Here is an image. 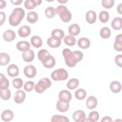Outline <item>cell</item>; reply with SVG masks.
Here are the masks:
<instances>
[{"instance_id":"1","label":"cell","mask_w":122,"mask_h":122,"mask_svg":"<svg viewBox=\"0 0 122 122\" xmlns=\"http://www.w3.org/2000/svg\"><path fill=\"white\" fill-rule=\"evenodd\" d=\"M62 55L65 59L66 64L69 67H73L83 58L82 52L79 51H71L69 49L66 48L62 51Z\"/></svg>"},{"instance_id":"2","label":"cell","mask_w":122,"mask_h":122,"mask_svg":"<svg viewBox=\"0 0 122 122\" xmlns=\"http://www.w3.org/2000/svg\"><path fill=\"white\" fill-rule=\"evenodd\" d=\"M38 56L39 60L45 68L50 69L55 66V59L47 50L45 49L41 50L38 52Z\"/></svg>"},{"instance_id":"3","label":"cell","mask_w":122,"mask_h":122,"mask_svg":"<svg viewBox=\"0 0 122 122\" xmlns=\"http://www.w3.org/2000/svg\"><path fill=\"white\" fill-rule=\"evenodd\" d=\"M25 11L21 8H15L9 16V21L10 25L12 26H18L24 18Z\"/></svg>"},{"instance_id":"4","label":"cell","mask_w":122,"mask_h":122,"mask_svg":"<svg viewBox=\"0 0 122 122\" xmlns=\"http://www.w3.org/2000/svg\"><path fill=\"white\" fill-rule=\"evenodd\" d=\"M56 13H57L61 19L64 22H68L71 19V13L64 5H59L55 9Z\"/></svg>"},{"instance_id":"5","label":"cell","mask_w":122,"mask_h":122,"mask_svg":"<svg viewBox=\"0 0 122 122\" xmlns=\"http://www.w3.org/2000/svg\"><path fill=\"white\" fill-rule=\"evenodd\" d=\"M51 85V82L47 78H43L39 80L35 86L34 89L36 92L38 93H43L46 89Z\"/></svg>"},{"instance_id":"6","label":"cell","mask_w":122,"mask_h":122,"mask_svg":"<svg viewBox=\"0 0 122 122\" xmlns=\"http://www.w3.org/2000/svg\"><path fill=\"white\" fill-rule=\"evenodd\" d=\"M51 78L54 81H64L68 77V73L63 68H60L54 71L51 74Z\"/></svg>"},{"instance_id":"7","label":"cell","mask_w":122,"mask_h":122,"mask_svg":"<svg viewBox=\"0 0 122 122\" xmlns=\"http://www.w3.org/2000/svg\"><path fill=\"white\" fill-rule=\"evenodd\" d=\"M24 73L27 77L33 78L36 75V69L35 67L32 65H27L25 66L24 69Z\"/></svg>"},{"instance_id":"8","label":"cell","mask_w":122,"mask_h":122,"mask_svg":"<svg viewBox=\"0 0 122 122\" xmlns=\"http://www.w3.org/2000/svg\"><path fill=\"white\" fill-rule=\"evenodd\" d=\"M26 98V94L24 91L19 90L16 91L14 95V102L17 104H20L23 102Z\"/></svg>"},{"instance_id":"9","label":"cell","mask_w":122,"mask_h":122,"mask_svg":"<svg viewBox=\"0 0 122 122\" xmlns=\"http://www.w3.org/2000/svg\"><path fill=\"white\" fill-rule=\"evenodd\" d=\"M56 108L60 112H67L69 109V102L59 100L56 103Z\"/></svg>"},{"instance_id":"10","label":"cell","mask_w":122,"mask_h":122,"mask_svg":"<svg viewBox=\"0 0 122 122\" xmlns=\"http://www.w3.org/2000/svg\"><path fill=\"white\" fill-rule=\"evenodd\" d=\"M72 117L76 122H83L86 120L85 113L82 110H77L74 112Z\"/></svg>"},{"instance_id":"11","label":"cell","mask_w":122,"mask_h":122,"mask_svg":"<svg viewBox=\"0 0 122 122\" xmlns=\"http://www.w3.org/2000/svg\"><path fill=\"white\" fill-rule=\"evenodd\" d=\"M59 100L66 102H70L72 96L71 93L68 90H63L61 91L59 93Z\"/></svg>"},{"instance_id":"12","label":"cell","mask_w":122,"mask_h":122,"mask_svg":"<svg viewBox=\"0 0 122 122\" xmlns=\"http://www.w3.org/2000/svg\"><path fill=\"white\" fill-rule=\"evenodd\" d=\"M41 0H26L24 2V6L28 10H32L36 6L41 5Z\"/></svg>"},{"instance_id":"13","label":"cell","mask_w":122,"mask_h":122,"mask_svg":"<svg viewBox=\"0 0 122 122\" xmlns=\"http://www.w3.org/2000/svg\"><path fill=\"white\" fill-rule=\"evenodd\" d=\"M31 32V30L29 26L23 25L20 27L18 30V34L22 38H25L30 35Z\"/></svg>"},{"instance_id":"14","label":"cell","mask_w":122,"mask_h":122,"mask_svg":"<svg viewBox=\"0 0 122 122\" xmlns=\"http://www.w3.org/2000/svg\"><path fill=\"white\" fill-rule=\"evenodd\" d=\"M7 73L8 75L11 77L17 76L19 74V70L18 66L15 64L10 65L7 68Z\"/></svg>"},{"instance_id":"15","label":"cell","mask_w":122,"mask_h":122,"mask_svg":"<svg viewBox=\"0 0 122 122\" xmlns=\"http://www.w3.org/2000/svg\"><path fill=\"white\" fill-rule=\"evenodd\" d=\"M97 100L96 98L93 96H89L86 102L87 107L90 110H92L96 108L97 105Z\"/></svg>"},{"instance_id":"16","label":"cell","mask_w":122,"mask_h":122,"mask_svg":"<svg viewBox=\"0 0 122 122\" xmlns=\"http://www.w3.org/2000/svg\"><path fill=\"white\" fill-rule=\"evenodd\" d=\"M16 37L15 32L11 30H7L5 31L3 34V38L4 40L8 42L13 41Z\"/></svg>"},{"instance_id":"17","label":"cell","mask_w":122,"mask_h":122,"mask_svg":"<svg viewBox=\"0 0 122 122\" xmlns=\"http://www.w3.org/2000/svg\"><path fill=\"white\" fill-rule=\"evenodd\" d=\"M22 57L23 60L27 62L32 61L34 58V51L30 49L24 51L22 54Z\"/></svg>"},{"instance_id":"18","label":"cell","mask_w":122,"mask_h":122,"mask_svg":"<svg viewBox=\"0 0 122 122\" xmlns=\"http://www.w3.org/2000/svg\"><path fill=\"white\" fill-rule=\"evenodd\" d=\"M47 44L52 48H56L60 47L61 44V40L54 37H49L47 40Z\"/></svg>"},{"instance_id":"19","label":"cell","mask_w":122,"mask_h":122,"mask_svg":"<svg viewBox=\"0 0 122 122\" xmlns=\"http://www.w3.org/2000/svg\"><path fill=\"white\" fill-rule=\"evenodd\" d=\"M111 26L114 30H120L122 28V18L119 17L114 18L111 23Z\"/></svg>"},{"instance_id":"20","label":"cell","mask_w":122,"mask_h":122,"mask_svg":"<svg viewBox=\"0 0 122 122\" xmlns=\"http://www.w3.org/2000/svg\"><path fill=\"white\" fill-rule=\"evenodd\" d=\"M96 13L94 10H90L86 14V20L89 24H93L96 20Z\"/></svg>"},{"instance_id":"21","label":"cell","mask_w":122,"mask_h":122,"mask_svg":"<svg viewBox=\"0 0 122 122\" xmlns=\"http://www.w3.org/2000/svg\"><path fill=\"white\" fill-rule=\"evenodd\" d=\"M14 117L13 112L10 110H5L1 113V119L5 122H9L13 119Z\"/></svg>"},{"instance_id":"22","label":"cell","mask_w":122,"mask_h":122,"mask_svg":"<svg viewBox=\"0 0 122 122\" xmlns=\"http://www.w3.org/2000/svg\"><path fill=\"white\" fill-rule=\"evenodd\" d=\"M30 44L26 41H20L16 44L17 49L21 51H25L30 49Z\"/></svg>"},{"instance_id":"23","label":"cell","mask_w":122,"mask_h":122,"mask_svg":"<svg viewBox=\"0 0 122 122\" xmlns=\"http://www.w3.org/2000/svg\"><path fill=\"white\" fill-rule=\"evenodd\" d=\"M114 49L118 51H122V34H120L116 36L115 39V42L113 44Z\"/></svg>"},{"instance_id":"24","label":"cell","mask_w":122,"mask_h":122,"mask_svg":"<svg viewBox=\"0 0 122 122\" xmlns=\"http://www.w3.org/2000/svg\"><path fill=\"white\" fill-rule=\"evenodd\" d=\"M90 40L85 37L81 38L78 41V46L82 49L88 48L90 46Z\"/></svg>"},{"instance_id":"25","label":"cell","mask_w":122,"mask_h":122,"mask_svg":"<svg viewBox=\"0 0 122 122\" xmlns=\"http://www.w3.org/2000/svg\"><path fill=\"white\" fill-rule=\"evenodd\" d=\"M110 88L113 93H117L121 91L122 85L120 82L116 81H112L110 85Z\"/></svg>"},{"instance_id":"26","label":"cell","mask_w":122,"mask_h":122,"mask_svg":"<svg viewBox=\"0 0 122 122\" xmlns=\"http://www.w3.org/2000/svg\"><path fill=\"white\" fill-rule=\"evenodd\" d=\"M68 31L69 33L71 34V35L77 36L80 33L81 31V29L78 24L74 23L71 25L69 27Z\"/></svg>"},{"instance_id":"27","label":"cell","mask_w":122,"mask_h":122,"mask_svg":"<svg viewBox=\"0 0 122 122\" xmlns=\"http://www.w3.org/2000/svg\"><path fill=\"white\" fill-rule=\"evenodd\" d=\"M31 45L36 48L41 47L42 45V41L38 36H33L30 39Z\"/></svg>"},{"instance_id":"28","label":"cell","mask_w":122,"mask_h":122,"mask_svg":"<svg viewBox=\"0 0 122 122\" xmlns=\"http://www.w3.org/2000/svg\"><path fill=\"white\" fill-rule=\"evenodd\" d=\"M26 19L27 21L29 22L30 23H34L38 20V14L34 11H30L28 13L27 15Z\"/></svg>"},{"instance_id":"29","label":"cell","mask_w":122,"mask_h":122,"mask_svg":"<svg viewBox=\"0 0 122 122\" xmlns=\"http://www.w3.org/2000/svg\"><path fill=\"white\" fill-rule=\"evenodd\" d=\"M9 86V81L2 73L0 74V89L4 90L8 88Z\"/></svg>"},{"instance_id":"30","label":"cell","mask_w":122,"mask_h":122,"mask_svg":"<svg viewBox=\"0 0 122 122\" xmlns=\"http://www.w3.org/2000/svg\"><path fill=\"white\" fill-rule=\"evenodd\" d=\"M10 61V56L6 53L1 52L0 54V65L5 66L8 64Z\"/></svg>"},{"instance_id":"31","label":"cell","mask_w":122,"mask_h":122,"mask_svg":"<svg viewBox=\"0 0 122 122\" xmlns=\"http://www.w3.org/2000/svg\"><path fill=\"white\" fill-rule=\"evenodd\" d=\"M79 80L76 78H72L67 82V87L69 89L71 90H73L76 89L79 86Z\"/></svg>"},{"instance_id":"32","label":"cell","mask_w":122,"mask_h":122,"mask_svg":"<svg viewBox=\"0 0 122 122\" xmlns=\"http://www.w3.org/2000/svg\"><path fill=\"white\" fill-rule=\"evenodd\" d=\"M75 97L79 100H82L86 97V92L83 89H79L75 92Z\"/></svg>"},{"instance_id":"33","label":"cell","mask_w":122,"mask_h":122,"mask_svg":"<svg viewBox=\"0 0 122 122\" xmlns=\"http://www.w3.org/2000/svg\"><path fill=\"white\" fill-rule=\"evenodd\" d=\"M51 35L52 37L59 39L61 40L64 36V33L62 30L56 29L52 30L51 33Z\"/></svg>"},{"instance_id":"34","label":"cell","mask_w":122,"mask_h":122,"mask_svg":"<svg viewBox=\"0 0 122 122\" xmlns=\"http://www.w3.org/2000/svg\"><path fill=\"white\" fill-rule=\"evenodd\" d=\"M100 36L103 39H108L111 35V31L110 29L107 27H104L102 28L100 30Z\"/></svg>"},{"instance_id":"35","label":"cell","mask_w":122,"mask_h":122,"mask_svg":"<svg viewBox=\"0 0 122 122\" xmlns=\"http://www.w3.org/2000/svg\"><path fill=\"white\" fill-rule=\"evenodd\" d=\"M64 42L67 45L70 46H73L76 43V39L72 35H67L64 38Z\"/></svg>"},{"instance_id":"36","label":"cell","mask_w":122,"mask_h":122,"mask_svg":"<svg viewBox=\"0 0 122 122\" xmlns=\"http://www.w3.org/2000/svg\"><path fill=\"white\" fill-rule=\"evenodd\" d=\"M51 121L52 122H69V119L65 116L59 115H54L51 117Z\"/></svg>"},{"instance_id":"37","label":"cell","mask_w":122,"mask_h":122,"mask_svg":"<svg viewBox=\"0 0 122 122\" xmlns=\"http://www.w3.org/2000/svg\"><path fill=\"white\" fill-rule=\"evenodd\" d=\"M45 14L47 18H52L56 14L55 9L52 7H49L45 10Z\"/></svg>"},{"instance_id":"38","label":"cell","mask_w":122,"mask_h":122,"mask_svg":"<svg viewBox=\"0 0 122 122\" xmlns=\"http://www.w3.org/2000/svg\"><path fill=\"white\" fill-rule=\"evenodd\" d=\"M0 97L4 100H8L11 96L10 90L8 88L4 90H0Z\"/></svg>"},{"instance_id":"39","label":"cell","mask_w":122,"mask_h":122,"mask_svg":"<svg viewBox=\"0 0 122 122\" xmlns=\"http://www.w3.org/2000/svg\"><path fill=\"white\" fill-rule=\"evenodd\" d=\"M109 19V13L105 10L102 11L99 14V19L102 23L107 22Z\"/></svg>"},{"instance_id":"40","label":"cell","mask_w":122,"mask_h":122,"mask_svg":"<svg viewBox=\"0 0 122 122\" xmlns=\"http://www.w3.org/2000/svg\"><path fill=\"white\" fill-rule=\"evenodd\" d=\"M99 118V114L96 111L91 112L88 116V121L89 122H95L98 120Z\"/></svg>"},{"instance_id":"41","label":"cell","mask_w":122,"mask_h":122,"mask_svg":"<svg viewBox=\"0 0 122 122\" xmlns=\"http://www.w3.org/2000/svg\"><path fill=\"white\" fill-rule=\"evenodd\" d=\"M23 81L20 78H17L13 79L12 81V85L13 87L17 89L21 88L23 86Z\"/></svg>"},{"instance_id":"42","label":"cell","mask_w":122,"mask_h":122,"mask_svg":"<svg viewBox=\"0 0 122 122\" xmlns=\"http://www.w3.org/2000/svg\"><path fill=\"white\" fill-rule=\"evenodd\" d=\"M34 87V83L32 81H28L24 85V89L27 92H31Z\"/></svg>"},{"instance_id":"43","label":"cell","mask_w":122,"mask_h":122,"mask_svg":"<svg viewBox=\"0 0 122 122\" xmlns=\"http://www.w3.org/2000/svg\"><path fill=\"white\" fill-rule=\"evenodd\" d=\"M102 4L103 7L106 9H110L113 6L114 1L113 0H102Z\"/></svg>"},{"instance_id":"44","label":"cell","mask_w":122,"mask_h":122,"mask_svg":"<svg viewBox=\"0 0 122 122\" xmlns=\"http://www.w3.org/2000/svg\"><path fill=\"white\" fill-rule=\"evenodd\" d=\"M115 61L117 66L120 67L122 66V54L117 55L115 58Z\"/></svg>"},{"instance_id":"45","label":"cell","mask_w":122,"mask_h":122,"mask_svg":"<svg viewBox=\"0 0 122 122\" xmlns=\"http://www.w3.org/2000/svg\"><path fill=\"white\" fill-rule=\"evenodd\" d=\"M6 19L5 13L3 12H0V25H2L5 22Z\"/></svg>"},{"instance_id":"46","label":"cell","mask_w":122,"mask_h":122,"mask_svg":"<svg viewBox=\"0 0 122 122\" xmlns=\"http://www.w3.org/2000/svg\"><path fill=\"white\" fill-rule=\"evenodd\" d=\"M102 122H112V120L111 118V117L109 116H104L102 118V119L101 120Z\"/></svg>"},{"instance_id":"47","label":"cell","mask_w":122,"mask_h":122,"mask_svg":"<svg viewBox=\"0 0 122 122\" xmlns=\"http://www.w3.org/2000/svg\"><path fill=\"white\" fill-rule=\"evenodd\" d=\"M10 2L13 4V5H20V4L22 2V0H11Z\"/></svg>"},{"instance_id":"48","label":"cell","mask_w":122,"mask_h":122,"mask_svg":"<svg viewBox=\"0 0 122 122\" xmlns=\"http://www.w3.org/2000/svg\"><path fill=\"white\" fill-rule=\"evenodd\" d=\"M6 6V3L4 0H1L0 4V9H2L4 8Z\"/></svg>"},{"instance_id":"49","label":"cell","mask_w":122,"mask_h":122,"mask_svg":"<svg viewBox=\"0 0 122 122\" xmlns=\"http://www.w3.org/2000/svg\"><path fill=\"white\" fill-rule=\"evenodd\" d=\"M122 3H120L117 8V11L119 13H120V14H122Z\"/></svg>"},{"instance_id":"50","label":"cell","mask_w":122,"mask_h":122,"mask_svg":"<svg viewBox=\"0 0 122 122\" xmlns=\"http://www.w3.org/2000/svg\"><path fill=\"white\" fill-rule=\"evenodd\" d=\"M58 1L60 2V3H65V2H67V0H58Z\"/></svg>"}]
</instances>
